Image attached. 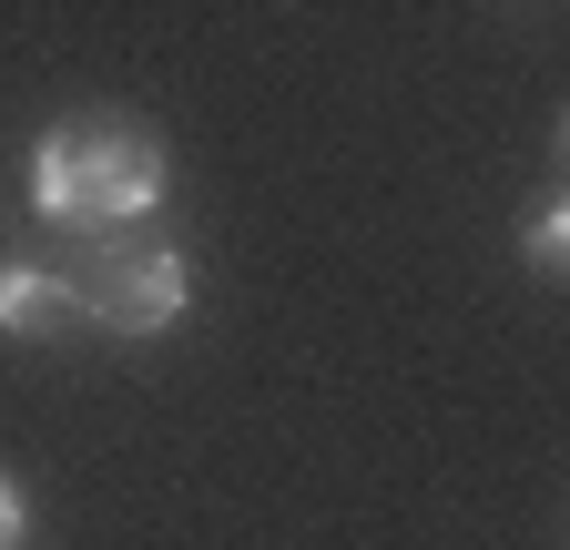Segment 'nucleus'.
<instances>
[{
	"instance_id": "f257e3e1",
	"label": "nucleus",
	"mask_w": 570,
	"mask_h": 550,
	"mask_svg": "<svg viewBox=\"0 0 570 550\" xmlns=\"http://www.w3.org/2000/svg\"><path fill=\"white\" fill-rule=\"evenodd\" d=\"M21 194L61 235H122L174 194V144L132 112H61V122L31 132Z\"/></svg>"
},
{
	"instance_id": "f03ea898",
	"label": "nucleus",
	"mask_w": 570,
	"mask_h": 550,
	"mask_svg": "<svg viewBox=\"0 0 570 550\" xmlns=\"http://www.w3.org/2000/svg\"><path fill=\"white\" fill-rule=\"evenodd\" d=\"M194 306V265L184 245H112L92 275H82V316L102 336H174Z\"/></svg>"
},
{
	"instance_id": "7ed1b4c3",
	"label": "nucleus",
	"mask_w": 570,
	"mask_h": 550,
	"mask_svg": "<svg viewBox=\"0 0 570 550\" xmlns=\"http://www.w3.org/2000/svg\"><path fill=\"white\" fill-rule=\"evenodd\" d=\"M82 316V286L61 265H31V255H0V336H61Z\"/></svg>"
},
{
	"instance_id": "20e7f679",
	"label": "nucleus",
	"mask_w": 570,
	"mask_h": 550,
	"mask_svg": "<svg viewBox=\"0 0 570 550\" xmlns=\"http://www.w3.org/2000/svg\"><path fill=\"white\" fill-rule=\"evenodd\" d=\"M520 255H530V275H560V265H570V194H540V204H530Z\"/></svg>"
},
{
	"instance_id": "39448f33",
	"label": "nucleus",
	"mask_w": 570,
	"mask_h": 550,
	"mask_svg": "<svg viewBox=\"0 0 570 550\" xmlns=\"http://www.w3.org/2000/svg\"><path fill=\"white\" fill-rule=\"evenodd\" d=\"M21 540H31V490L0 469V550H21Z\"/></svg>"
}]
</instances>
